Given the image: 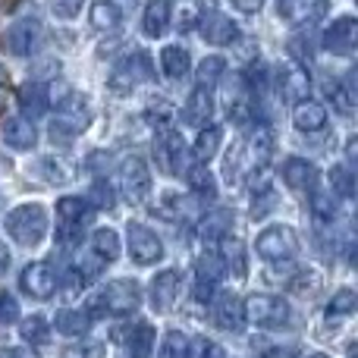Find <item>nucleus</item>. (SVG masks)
<instances>
[{
    "label": "nucleus",
    "instance_id": "21",
    "mask_svg": "<svg viewBox=\"0 0 358 358\" xmlns=\"http://www.w3.org/2000/svg\"><path fill=\"white\" fill-rule=\"evenodd\" d=\"M214 321L220 330H242L245 324V315H242V302L233 296V292H220L214 302Z\"/></svg>",
    "mask_w": 358,
    "mask_h": 358
},
{
    "label": "nucleus",
    "instance_id": "33",
    "mask_svg": "<svg viewBox=\"0 0 358 358\" xmlns=\"http://www.w3.org/2000/svg\"><path fill=\"white\" fill-rule=\"evenodd\" d=\"M223 73H227V60H223V57H204V60L198 63V69H195L198 88H208L210 92V88L223 79Z\"/></svg>",
    "mask_w": 358,
    "mask_h": 358
},
{
    "label": "nucleus",
    "instance_id": "52",
    "mask_svg": "<svg viewBox=\"0 0 358 358\" xmlns=\"http://www.w3.org/2000/svg\"><path fill=\"white\" fill-rule=\"evenodd\" d=\"M6 267H10V248L0 242V273H6Z\"/></svg>",
    "mask_w": 358,
    "mask_h": 358
},
{
    "label": "nucleus",
    "instance_id": "9",
    "mask_svg": "<svg viewBox=\"0 0 358 358\" xmlns=\"http://www.w3.org/2000/svg\"><path fill=\"white\" fill-rule=\"evenodd\" d=\"M41 44V22L38 19H19L0 35V48L13 57H29Z\"/></svg>",
    "mask_w": 358,
    "mask_h": 358
},
{
    "label": "nucleus",
    "instance_id": "3",
    "mask_svg": "<svg viewBox=\"0 0 358 358\" xmlns=\"http://www.w3.org/2000/svg\"><path fill=\"white\" fill-rule=\"evenodd\" d=\"M6 233L19 245L31 248L48 236V208L44 204H19L6 214Z\"/></svg>",
    "mask_w": 358,
    "mask_h": 358
},
{
    "label": "nucleus",
    "instance_id": "34",
    "mask_svg": "<svg viewBox=\"0 0 358 358\" xmlns=\"http://www.w3.org/2000/svg\"><path fill=\"white\" fill-rule=\"evenodd\" d=\"M120 19H123V13H120V6L113 0H98L92 6V25L98 31H113L120 25Z\"/></svg>",
    "mask_w": 358,
    "mask_h": 358
},
{
    "label": "nucleus",
    "instance_id": "40",
    "mask_svg": "<svg viewBox=\"0 0 358 358\" xmlns=\"http://www.w3.org/2000/svg\"><path fill=\"white\" fill-rule=\"evenodd\" d=\"M88 204L98 210H110L117 204V195H113V185L107 179H94L92 189H88Z\"/></svg>",
    "mask_w": 358,
    "mask_h": 358
},
{
    "label": "nucleus",
    "instance_id": "23",
    "mask_svg": "<svg viewBox=\"0 0 358 358\" xmlns=\"http://www.w3.org/2000/svg\"><path fill=\"white\" fill-rule=\"evenodd\" d=\"M16 101H19V110H22L29 120H38L50 110V94H48V88L38 85V82H29V85L19 88Z\"/></svg>",
    "mask_w": 358,
    "mask_h": 358
},
{
    "label": "nucleus",
    "instance_id": "48",
    "mask_svg": "<svg viewBox=\"0 0 358 358\" xmlns=\"http://www.w3.org/2000/svg\"><path fill=\"white\" fill-rule=\"evenodd\" d=\"M19 321V302L10 292H0V324H16Z\"/></svg>",
    "mask_w": 358,
    "mask_h": 358
},
{
    "label": "nucleus",
    "instance_id": "19",
    "mask_svg": "<svg viewBox=\"0 0 358 358\" xmlns=\"http://www.w3.org/2000/svg\"><path fill=\"white\" fill-rule=\"evenodd\" d=\"M0 136H3V145H10L13 151H31L38 142V132L31 126V120L25 117H10L0 126Z\"/></svg>",
    "mask_w": 358,
    "mask_h": 358
},
{
    "label": "nucleus",
    "instance_id": "15",
    "mask_svg": "<svg viewBox=\"0 0 358 358\" xmlns=\"http://www.w3.org/2000/svg\"><path fill=\"white\" fill-rule=\"evenodd\" d=\"M179 292H182V277H179V271H161L151 280V308L167 315L176 305Z\"/></svg>",
    "mask_w": 358,
    "mask_h": 358
},
{
    "label": "nucleus",
    "instance_id": "25",
    "mask_svg": "<svg viewBox=\"0 0 358 358\" xmlns=\"http://www.w3.org/2000/svg\"><path fill=\"white\" fill-rule=\"evenodd\" d=\"M292 123H296L299 132H321L324 126H327V110L308 98V101H302V104H296Z\"/></svg>",
    "mask_w": 358,
    "mask_h": 358
},
{
    "label": "nucleus",
    "instance_id": "20",
    "mask_svg": "<svg viewBox=\"0 0 358 358\" xmlns=\"http://www.w3.org/2000/svg\"><path fill=\"white\" fill-rule=\"evenodd\" d=\"M280 173H283V182L296 192H311L317 182V167L311 161H305V157H289V161H283Z\"/></svg>",
    "mask_w": 358,
    "mask_h": 358
},
{
    "label": "nucleus",
    "instance_id": "42",
    "mask_svg": "<svg viewBox=\"0 0 358 358\" xmlns=\"http://www.w3.org/2000/svg\"><path fill=\"white\" fill-rule=\"evenodd\" d=\"M195 271H198V280H201V283H214L217 286V280L223 277V271H227V267H223V261H220V255H201V258H198V264H195Z\"/></svg>",
    "mask_w": 358,
    "mask_h": 358
},
{
    "label": "nucleus",
    "instance_id": "30",
    "mask_svg": "<svg viewBox=\"0 0 358 358\" xmlns=\"http://www.w3.org/2000/svg\"><path fill=\"white\" fill-rule=\"evenodd\" d=\"M220 142H223L220 126H201V132H198V138H195V148H192L195 161L198 164H208L210 157L220 151Z\"/></svg>",
    "mask_w": 358,
    "mask_h": 358
},
{
    "label": "nucleus",
    "instance_id": "56",
    "mask_svg": "<svg viewBox=\"0 0 358 358\" xmlns=\"http://www.w3.org/2000/svg\"><path fill=\"white\" fill-rule=\"evenodd\" d=\"M308 358H327V355H321V352H317V355H308Z\"/></svg>",
    "mask_w": 358,
    "mask_h": 358
},
{
    "label": "nucleus",
    "instance_id": "54",
    "mask_svg": "<svg viewBox=\"0 0 358 358\" xmlns=\"http://www.w3.org/2000/svg\"><path fill=\"white\" fill-rule=\"evenodd\" d=\"M0 358H22L19 349H0Z\"/></svg>",
    "mask_w": 358,
    "mask_h": 358
},
{
    "label": "nucleus",
    "instance_id": "32",
    "mask_svg": "<svg viewBox=\"0 0 358 358\" xmlns=\"http://www.w3.org/2000/svg\"><path fill=\"white\" fill-rule=\"evenodd\" d=\"M220 261H223V267H229V271L236 273V277H242V273H245V255H242V239H236L233 233L220 236Z\"/></svg>",
    "mask_w": 358,
    "mask_h": 358
},
{
    "label": "nucleus",
    "instance_id": "22",
    "mask_svg": "<svg viewBox=\"0 0 358 358\" xmlns=\"http://www.w3.org/2000/svg\"><path fill=\"white\" fill-rule=\"evenodd\" d=\"M170 16H173V0H148L142 13V31L148 38H161L170 25Z\"/></svg>",
    "mask_w": 358,
    "mask_h": 358
},
{
    "label": "nucleus",
    "instance_id": "53",
    "mask_svg": "<svg viewBox=\"0 0 358 358\" xmlns=\"http://www.w3.org/2000/svg\"><path fill=\"white\" fill-rule=\"evenodd\" d=\"M267 358H292L289 349H273V352H267Z\"/></svg>",
    "mask_w": 358,
    "mask_h": 358
},
{
    "label": "nucleus",
    "instance_id": "41",
    "mask_svg": "<svg viewBox=\"0 0 358 358\" xmlns=\"http://www.w3.org/2000/svg\"><path fill=\"white\" fill-rule=\"evenodd\" d=\"M229 214L227 210H217V214H208V220L201 223V227H198V236H201L204 242L208 239H220V236H227L229 233Z\"/></svg>",
    "mask_w": 358,
    "mask_h": 358
},
{
    "label": "nucleus",
    "instance_id": "13",
    "mask_svg": "<svg viewBox=\"0 0 358 358\" xmlns=\"http://www.w3.org/2000/svg\"><path fill=\"white\" fill-rule=\"evenodd\" d=\"M155 161L157 167L164 170L167 176H179L185 173V148H182V138L176 132H161L155 142Z\"/></svg>",
    "mask_w": 358,
    "mask_h": 358
},
{
    "label": "nucleus",
    "instance_id": "46",
    "mask_svg": "<svg viewBox=\"0 0 358 358\" xmlns=\"http://www.w3.org/2000/svg\"><path fill=\"white\" fill-rule=\"evenodd\" d=\"M104 355H107L104 343H79V346L63 349L60 358H104Z\"/></svg>",
    "mask_w": 358,
    "mask_h": 358
},
{
    "label": "nucleus",
    "instance_id": "47",
    "mask_svg": "<svg viewBox=\"0 0 358 358\" xmlns=\"http://www.w3.org/2000/svg\"><path fill=\"white\" fill-rule=\"evenodd\" d=\"M289 54L296 57V63H308L315 48H311V41L305 35H296V38H289Z\"/></svg>",
    "mask_w": 358,
    "mask_h": 358
},
{
    "label": "nucleus",
    "instance_id": "2",
    "mask_svg": "<svg viewBox=\"0 0 358 358\" xmlns=\"http://www.w3.org/2000/svg\"><path fill=\"white\" fill-rule=\"evenodd\" d=\"M142 305V286L136 280H113L107 283L98 296L92 299L88 317H123V315H136Z\"/></svg>",
    "mask_w": 358,
    "mask_h": 358
},
{
    "label": "nucleus",
    "instance_id": "26",
    "mask_svg": "<svg viewBox=\"0 0 358 358\" xmlns=\"http://www.w3.org/2000/svg\"><path fill=\"white\" fill-rule=\"evenodd\" d=\"M57 217H60L63 227L76 229V227H82V223H88V217H92V204L82 201L79 195H66V198L57 201Z\"/></svg>",
    "mask_w": 358,
    "mask_h": 358
},
{
    "label": "nucleus",
    "instance_id": "10",
    "mask_svg": "<svg viewBox=\"0 0 358 358\" xmlns=\"http://www.w3.org/2000/svg\"><path fill=\"white\" fill-rule=\"evenodd\" d=\"M126 236H129V258L136 264H157L164 258V242L145 223H129Z\"/></svg>",
    "mask_w": 358,
    "mask_h": 358
},
{
    "label": "nucleus",
    "instance_id": "11",
    "mask_svg": "<svg viewBox=\"0 0 358 358\" xmlns=\"http://www.w3.org/2000/svg\"><path fill=\"white\" fill-rule=\"evenodd\" d=\"M120 185H123L126 198H129L132 204L145 201V198L151 195V170L138 155L123 161V167H120Z\"/></svg>",
    "mask_w": 358,
    "mask_h": 358
},
{
    "label": "nucleus",
    "instance_id": "1",
    "mask_svg": "<svg viewBox=\"0 0 358 358\" xmlns=\"http://www.w3.org/2000/svg\"><path fill=\"white\" fill-rule=\"evenodd\" d=\"M271 151H273L271 132L264 126H258L255 132H248L239 148H233L227 155V179H245L258 173V170H264L267 161H271Z\"/></svg>",
    "mask_w": 358,
    "mask_h": 358
},
{
    "label": "nucleus",
    "instance_id": "27",
    "mask_svg": "<svg viewBox=\"0 0 358 358\" xmlns=\"http://www.w3.org/2000/svg\"><path fill=\"white\" fill-rule=\"evenodd\" d=\"M54 327H57V334H63V336H82L92 327V317H88V311L60 308L54 317Z\"/></svg>",
    "mask_w": 358,
    "mask_h": 358
},
{
    "label": "nucleus",
    "instance_id": "38",
    "mask_svg": "<svg viewBox=\"0 0 358 358\" xmlns=\"http://www.w3.org/2000/svg\"><path fill=\"white\" fill-rule=\"evenodd\" d=\"M38 173H41L48 182H69L76 176L73 167H66V161H54V157H41L38 161Z\"/></svg>",
    "mask_w": 358,
    "mask_h": 358
},
{
    "label": "nucleus",
    "instance_id": "37",
    "mask_svg": "<svg viewBox=\"0 0 358 358\" xmlns=\"http://www.w3.org/2000/svg\"><path fill=\"white\" fill-rule=\"evenodd\" d=\"M355 308H358V296H355V289L343 286V289H336V292H334V299H330L327 315H330V317H349Z\"/></svg>",
    "mask_w": 358,
    "mask_h": 358
},
{
    "label": "nucleus",
    "instance_id": "16",
    "mask_svg": "<svg viewBox=\"0 0 358 358\" xmlns=\"http://www.w3.org/2000/svg\"><path fill=\"white\" fill-rule=\"evenodd\" d=\"M280 94H283L289 104H302L311 98V76L302 63H289V66L280 73Z\"/></svg>",
    "mask_w": 358,
    "mask_h": 358
},
{
    "label": "nucleus",
    "instance_id": "8",
    "mask_svg": "<svg viewBox=\"0 0 358 358\" xmlns=\"http://www.w3.org/2000/svg\"><path fill=\"white\" fill-rule=\"evenodd\" d=\"M223 107H227V117L236 126H248L255 117V92L248 88L245 76H233L227 88H223Z\"/></svg>",
    "mask_w": 358,
    "mask_h": 358
},
{
    "label": "nucleus",
    "instance_id": "18",
    "mask_svg": "<svg viewBox=\"0 0 358 358\" xmlns=\"http://www.w3.org/2000/svg\"><path fill=\"white\" fill-rule=\"evenodd\" d=\"M327 3H330V0H280L277 13H280V19H283V22L302 25V22L317 19L321 13H327Z\"/></svg>",
    "mask_w": 358,
    "mask_h": 358
},
{
    "label": "nucleus",
    "instance_id": "17",
    "mask_svg": "<svg viewBox=\"0 0 358 358\" xmlns=\"http://www.w3.org/2000/svg\"><path fill=\"white\" fill-rule=\"evenodd\" d=\"M201 38L208 44H217V48H223V44H233L236 38H239V25H236L229 16H223V13L208 10L201 16Z\"/></svg>",
    "mask_w": 358,
    "mask_h": 358
},
{
    "label": "nucleus",
    "instance_id": "6",
    "mask_svg": "<svg viewBox=\"0 0 358 358\" xmlns=\"http://www.w3.org/2000/svg\"><path fill=\"white\" fill-rule=\"evenodd\" d=\"M242 315L245 321L258 324V327H267V330H280L289 324V305L283 302L280 296H267V292H258V296H248L242 302Z\"/></svg>",
    "mask_w": 358,
    "mask_h": 358
},
{
    "label": "nucleus",
    "instance_id": "29",
    "mask_svg": "<svg viewBox=\"0 0 358 358\" xmlns=\"http://www.w3.org/2000/svg\"><path fill=\"white\" fill-rule=\"evenodd\" d=\"M155 327L151 324H136L129 334V340H126V352H129V358H151V352H155Z\"/></svg>",
    "mask_w": 358,
    "mask_h": 358
},
{
    "label": "nucleus",
    "instance_id": "36",
    "mask_svg": "<svg viewBox=\"0 0 358 358\" xmlns=\"http://www.w3.org/2000/svg\"><path fill=\"white\" fill-rule=\"evenodd\" d=\"M19 334H22V340L31 343V346H44V343L50 340V324L44 321V317L31 315V317H25V321L19 324Z\"/></svg>",
    "mask_w": 358,
    "mask_h": 358
},
{
    "label": "nucleus",
    "instance_id": "57",
    "mask_svg": "<svg viewBox=\"0 0 358 358\" xmlns=\"http://www.w3.org/2000/svg\"><path fill=\"white\" fill-rule=\"evenodd\" d=\"M349 358H355V355H352V352H349Z\"/></svg>",
    "mask_w": 358,
    "mask_h": 358
},
{
    "label": "nucleus",
    "instance_id": "4",
    "mask_svg": "<svg viewBox=\"0 0 358 358\" xmlns=\"http://www.w3.org/2000/svg\"><path fill=\"white\" fill-rule=\"evenodd\" d=\"M92 120V104H88L85 94H69V98L60 101L57 107V120L50 123V138H60V142H69L73 136H79L82 129Z\"/></svg>",
    "mask_w": 358,
    "mask_h": 358
},
{
    "label": "nucleus",
    "instance_id": "12",
    "mask_svg": "<svg viewBox=\"0 0 358 358\" xmlns=\"http://www.w3.org/2000/svg\"><path fill=\"white\" fill-rule=\"evenodd\" d=\"M358 44V19L355 16H340L324 29V48L336 57H349Z\"/></svg>",
    "mask_w": 358,
    "mask_h": 358
},
{
    "label": "nucleus",
    "instance_id": "49",
    "mask_svg": "<svg viewBox=\"0 0 358 358\" xmlns=\"http://www.w3.org/2000/svg\"><path fill=\"white\" fill-rule=\"evenodd\" d=\"M82 3L85 0H54V13L60 19H76L82 13Z\"/></svg>",
    "mask_w": 358,
    "mask_h": 358
},
{
    "label": "nucleus",
    "instance_id": "14",
    "mask_svg": "<svg viewBox=\"0 0 358 358\" xmlns=\"http://www.w3.org/2000/svg\"><path fill=\"white\" fill-rule=\"evenodd\" d=\"M19 286H22L25 296L44 302V299H50V296H54V289H57L54 267L44 264V261H35V264H29L22 271V277H19Z\"/></svg>",
    "mask_w": 358,
    "mask_h": 358
},
{
    "label": "nucleus",
    "instance_id": "35",
    "mask_svg": "<svg viewBox=\"0 0 358 358\" xmlns=\"http://www.w3.org/2000/svg\"><path fill=\"white\" fill-rule=\"evenodd\" d=\"M92 252L98 255L101 261H117L120 258V236L107 227L98 229V233L92 236Z\"/></svg>",
    "mask_w": 358,
    "mask_h": 358
},
{
    "label": "nucleus",
    "instance_id": "31",
    "mask_svg": "<svg viewBox=\"0 0 358 358\" xmlns=\"http://www.w3.org/2000/svg\"><path fill=\"white\" fill-rule=\"evenodd\" d=\"M185 182L195 192L198 198H217V179L210 176V170L204 164H195V167H185Z\"/></svg>",
    "mask_w": 358,
    "mask_h": 358
},
{
    "label": "nucleus",
    "instance_id": "28",
    "mask_svg": "<svg viewBox=\"0 0 358 358\" xmlns=\"http://www.w3.org/2000/svg\"><path fill=\"white\" fill-rule=\"evenodd\" d=\"M161 69L170 76V79H182V76H189L192 69V57L185 48H179V44H170V48L161 50Z\"/></svg>",
    "mask_w": 358,
    "mask_h": 358
},
{
    "label": "nucleus",
    "instance_id": "44",
    "mask_svg": "<svg viewBox=\"0 0 358 358\" xmlns=\"http://www.w3.org/2000/svg\"><path fill=\"white\" fill-rule=\"evenodd\" d=\"M164 358H189V336L170 330L167 340H164Z\"/></svg>",
    "mask_w": 358,
    "mask_h": 358
},
{
    "label": "nucleus",
    "instance_id": "39",
    "mask_svg": "<svg viewBox=\"0 0 358 358\" xmlns=\"http://www.w3.org/2000/svg\"><path fill=\"white\" fill-rule=\"evenodd\" d=\"M311 210H315L317 220H334L336 217V195L324 189H311Z\"/></svg>",
    "mask_w": 358,
    "mask_h": 358
},
{
    "label": "nucleus",
    "instance_id": "50",
    "mask_svg": "<svg viewBox=\"0 0 358 358\" xmlns=\"http://www.w3.org/2000/svg\"><path fill=\"white\" fill-rule=\"evenodd\" d=\"M214 296H217L214 283H201V280H198L195 283V299L198 302H214Z\"/></svg>",
    "mask_w": 358,
    "mask_h": 358
},
{
    "label": "nucleus",
    "instance_id": "24",
    "mask_svg": "<svg viewBox=\"0 0 358 358\" xmlns=\"http://www.w3.org/2000/svg\"><path fill=\"white\" fill-rule=\"evenodd\" d=\"M210 113H214L210 92H208V88H195V92H192V98H189V104H185V110H182V123L201 129V126L210 123Z\"/></svg>",
    "mask_w": 358,
    "mask_h": 358
},
{
    "label": "nucleus",
    "instance_id": "43",
    "mask_svg": "<svg viewBox=\"0 0 358 358\" xmlns=\"http://www.w3.org/2000/svg\"><path fill=\"white\" fill-rule=\"evenodd\" d=\"M330 185H334V195H343V198H352L355 195V176L349 167H334L330 170Z\"/></svg>",
    "mask_w": 358,
    "mask_h": 358
},
{
    "label": "nucleus",
    "instance_id": "45",
    "mask_svg": "<svg viewBox=\"0 0 358 358\" xmlns=\"http://www.w3.org/2000/svg\"><path fill=\"white\" fill-rule=\"evenodd\" d=\"M189 358H223L220 346L204 336H189Z\"/></svg>",
    "mask_w": 358,
    "mask_h": 358
},
{
    "label": "nucleus",
    "instance_id": "51",
    "mask_svg": "<svg viewBox=\"0 0 358 358\" xmlns=\"http://www.w3.org/2000/svg\"><path fill=\"white\" fill-rule=\"evenodd\" d=\"M233 6L239 13H248V16H252V13H258L261 6H264V0H233Z\"/></svg>",
    "mask_w": 358,
    "mask_h": 358
},
{
    "label": "nucleus",
    "instance_id": "7",
    "mask_svg": "<svg viewBox=\"0 0 358 358\" xmlns=\"http://www.w3.org/2000/svg\"><path fill=\"white\" fill-rule=\"evenodd\" d=\"M255 248H258V255L264 261H286V258H292V255L299 252V236H296V229L292 227L277 223V227L261 229Z\"/></svg>",
    "mask_w": 358,
    "mask_h": 358
},
{
    "label": "nucleus",
    "instance_id": "55",
    "mask_svg": "<svg viewBox=\"0 0 358 358\" xmlns=\"http://www.w3.org/2000/svg\"><path fill=\"white\" fill-rule=\"evenodd\" d=\"M6 82V69H3V63H0V85Z\"/></svg>",
    "mask_w": 358,
    "mask_h": 358
},
{
    "label": "nucleus",
    "instance_id": "5",
    "mask_svg": "<svg viewBox=\"0 0 358 358\" xmlns=\"http://www.w3.org/2000/svg\"><path fill=\"white\" fill-rule=\"evenodd\" d=\"M151 79H155V63H151V57L145 54V50H136V54L123 57V60L113 66L110 79H107V88H110L113 94H126Z\"/></svg>",
    "mask_w": 358,
    "mask_h": 358
}]
</instances>
